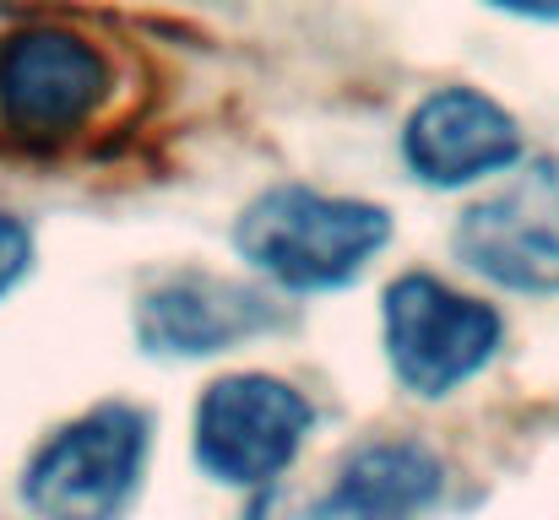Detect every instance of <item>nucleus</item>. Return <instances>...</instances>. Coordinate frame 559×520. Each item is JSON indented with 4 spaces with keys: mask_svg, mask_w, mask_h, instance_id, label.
I'll return each instance as SVG.
<instances>
[{
    "mask_svg": "<svg viewBox=\"0 0 559 520\" xmlns=\"http://www.w3.org/2000/svg\"><path fill=\"white\" fill-rule=\"evenodd\" d=\"M239 255L294 293L354 282L370 255L391 239V217L370 201L321 195L305 184L266 190L239 217Z\"/></svg>",
    "mask_w": 559,
    "mask_h": 520,
    "instance_id": "nucleus-1",
    "label": "nucleus"
},
{
    "mask_svg": "<svg viewBox=\"0 0 559 520\" xmlns=\"http://www.w3.org/2000/svg\"><path fill=\"white\" fill-rule=\"evenodd\" d=\"M489 5H500V11H516V16H559V0H489Z\"/></svg>",
    "mask_w": 559,
    "mask_h": 520,
    "instance_id": "nucleus-11",
    "label": "nucleus"
},
{
    "mask_svg": "<svg viewBox=\"0 0 559 520\" xmlns=\"http://www.w3.org/2000/svg\"><path fill=\"white\" fill-rule=\"evenodd\" d=\"M500 347V315L435 277L385 288V352L407 390L445 396L473 379Z\"/></svg>",
    "mask_w": 559,
    "mask_h": 520,
    "instance_id": "nucleus-4",
    "label": "nucleus"
},
{
    "mask_svg": "<svg viewBox=\"0 0 559 520\" xmlns=\"http://www.w3.org/2000/svg\"><path fill=\"white\" fill-rule=\"evenodd\" d=\"M142 467H147V412L98 407L44 439V450L22 477V494L38 516L98 520L115 516L136 494Z\"/></svg>",
    "mask_w": 559,
    "mask_h": 520,
    "instance_id": "nucleus-2",
    "label": "nucleus"
},
{
    "mask_svg": "<svg viewBox=\"0 0 559 520\" xmlns=\"http://www.w3.org/2000/svg\"><path fill=\"white\" fill-rule=\"evenodd\" d=\"M266 326H272V304L255 288L201 277V271H180L158 282L136 310V331L147 352H164V358H206V352L261 337Z\"/></svg>",
    "mask_w": 559,
    "mask_h": 520,
    "instance_id": "nucleus-8",
    "label": "nucleus"
},
{
    "mask_svg": "<svg viewBox=\"0 0 559 520\" xmlns=\"http://www.w3.org/2000/svg\"><path fill=\"white\" fill-rule=\"evenodd\" d=\"M440 499V461L413 445V439H391L359 450L343 472L337 488L326 494V516H413L424 505Z\"/></svg>",
    "mask_w": 559,
    "mask_h": 520,
    "instance_id": "nucleus-9",
    "label": "nucleus"
},
{
    "mask_svg": "<svg viewBox=\"0 0 559 520\" xmlns=\"http://www.w3.org/2000/svg\"><path fill=\"white\" fill-rule=\"evenodd\" d=\"M109 87L104 55L66 27H27L0 44V120L16 136L49 142L82 131Z\"/></svg>",
    "mask_w": 559,
    "mask_h": 520,
    "instance_id": "nucleus-6",
    "label": "nucleus"
},
{
    "mask_svg": "<svg viewBox=\"0 0 559 520\" xmlns=\"http://www.w3.org/2000/svg\"><path fill=\"white\" fill-rule=\"evenodd\" d=\"M27 261H33V239H27V228H22L11 211H0V293H11V288L22 282Z\"/></svg>",
    "mask_w": 559,
    "mask_h": 520,
    "instance_id": "nucleus-10",
    "label": "nucleus"
},
{
    "mask_svg": "<svg viewBox=\"0 0 559 520\" xmlns=\"http://www.w3.org/2000/svg\"><path fill=\"white\" fill-rule=\"evenodd\" d=\"M402 153L424 184H473L522 158V131L495 98L473 87H440L413 109Z\"/></svg>",
    "mask_w": 559,
    "mask_h": 520,
    "instance_id": "nucleus-7",
    "label": "nucleus"
},
{
    "mask_svg": "<svg viewBox=\"0 0 559 520\" xmlns=\"http://www.w3.org/2000/svg\"><path fill=\"white\" fill-rule=\"evenodd\" d=\"M316 412L272 374H228L195 407V461L234 488L272 483L305 445Z\"/></svg>",
    "mask_w": 559,
    "mask_h": 520,
    "instance_id": "nucleus-3",
    "label": "nucleus"
},
{
    "mask_svg": "<svg viewBox=\"0 0 559 520\" xmlns=\"http://www.w3.org/2000/svg\"><path fill=\"white\" fill-rule=\"evenodd\" d=\"M456 255L500 288L559 293V164H533L478 201L456 228Z\"/></svg>",
    "mask_w": 559,
    "mask_h": 520,
    "instance_id": "nucleus-5",
    "label": "nucleus"
}]
</instances>
